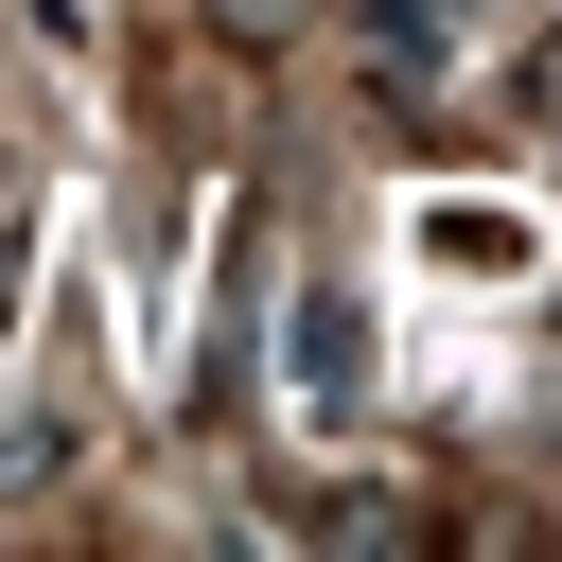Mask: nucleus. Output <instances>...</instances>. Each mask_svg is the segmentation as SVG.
I'll list each match as a JSON object with an SVG mask.
<instances>
[{"mask_svg":"<svg viewBox=\"0 0 562 562\" xmlns=\"http://www.w3.org/2000/svg\"><path fill=\"white\" fill-rule=\"evenodd\" d=\"M422 228H439V263H457V281H509V263H527V228H509V211H474V193H457V211H422Z\"/></svg>","mask_w":562,"mask_h":562,"instance_id":"nucleus-1","label":"nucleus"}]
</instances>
